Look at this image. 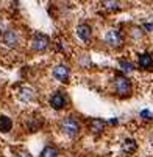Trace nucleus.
Masks as SVG:
<instances>
[{
  "instance_id": "1",
  "label": "nucleus",
  "mask_w": 153,
  "mask_h": 157,
  "mask_svg": "<svg viewBox=\"0 0 153 157\" xmlns=\"http://www.w3.org/2000/svg\"><path fill=\"white\" fill-rule=\"evenodd\" d=\"M59 129H61V132L64 134V136L74 139V137H77L78 134H80L81 126H80V123H78V120L75 117L69 115V117H64L59 121Z\"/></svg>"
},
{
  "instance_id": "2",
  "label": "nucleus",
  "mask_w": 153,
  "mask_h": 157,
  "mask_svg": "<svg viewBox=\"0 0 153 157\" xmlns=\"http://www.w3.org/2000/svg\"><path fill=\"white\" fill-rule=\"evenodd\" d=\"M113 90L119 95V97H130L131 95V81L125 76V75H117L113 78Z\"/></svg>"
},
{
  "instance_id": "3",
  "label": "nucleus",
  "mask_w": 153,
  "mask_h": 157,
  "mask_svg": "<svg viewBox=\"0 0 153 157\" xmlns=\"http://www.w3.org/2000/svg\"><path fill=\"white\" fill-rule=\"evenodd\" d=\"M49 45H50L49 36L42 34V33H34L33 34V37H31V50L33 52H38V53L46 52L49 48Z\"/></svg>"
},
{
  "instance_id": "4",
  "label": "nucleus",
  "mask_w": 153,
  "mask_h": 157,
  "mask_svg": "<svg viewBox=\"0 0 153 157\" xmlns=\"http://www.w3.org/2000/svg\"><path fill=\"white\" fill-rule=\"evenodd\" d=\"M103 40H105L106 45L111 47V48H119L123 44V39H122V34H120L119 30H108Z\"/></svg>"
},
{
  "instance_id": "5",
  "label": "nucleus",
  "mask_w": 153,
  "mask_h": 157,
  "mask_svg": "<svg viewBox=\"0 0 153 157\" xmlns=\"http://www.w3.org/2000/svg\"><path fill=\"white\" fill-rule=\"evenodd\" d=\"M49 104H50L52 109H55V110H61V109H64L66 106H67V97H66L62 92L56 90L55 94L50 95V98H49Z\"/></svg>"
},
{
  "instance_id": "6",
  "label": "nucleus",
  "mask_w": 153,
  "mask_h": 157,
  "mask_svg": "<svg viewBox=\"0 0 153 157\" xmlns=\"http://www.w3.org/2000/svg\"><path fill=\"white\" fill-rule=\"evenodd\" d=\"M52 75H53V78H55L56 81H59V82H66V81L69 79L70 72H69V67H67V65H64V64H58V65H55V67H53Z\"/></svg>"
},
{
  "instance_id": "7",
  "label": "nucleus",
  "mask_w": 153,
  "mask_h": 157,
  "mask_svg": "<svg viewBox=\"0 0 153 157\" xmlns=\"http://www.w3.org/2000/svg\"><path fill=\"white\" fill-rule=\"evenodd\" d=\"M2 42H3V45L8 47V48H16L19 45V34L14 30H6L2 34Z\"/></svg>"
},
{
  "instance_id": "8",
  "label": "nucleus",
  "mask_w": 153,
  "mask_h": 157,
  "mask_svg": "<svg viewBox=\"0 0 153 157\" xmlns=\"http://www.w3.org/2000/svg\"><path fill=\"white\" fill-rule=\"evenodd\" d=\"M75 33H77L78 39H81L83 42H89L92 37V28L87 24H78L75 28Z\"/></svg>"
},
{
  "instance_id": "9",
  "label": "nucleus",
  "mask_w": 153,
  "mask_h": 157,
  "mask_svg": "<svg viewBox=\"0 0 153 157\" xmlns=\"http://www.w3.org/2000/svg\"><path fill=\"white\" fill-rule=\"evenodd\" d=\"M138 67L142 70H151L153 69V58L150 53H141L138 55Z\"/></svg>"
},
{
  "instance_id": "10",
  "label": "nucleus",
  "mask_w": 153,
  "mask_h": 157,
  "mask_svg": "<svg viewBox=\"0 0 153 157\" xmlns=\"http://www.w3.org/2000/svg\"><path fill=\"white\" fill-rule=\"evenodd\" d=\"M17 98L22 101V103H30V101H33V98H34V90L31 87H28V86H24L20 89V90L17 92Z\"/></svg>"
},
{
  "instance_id": "11",
  "label": "nucleus",
  "mask_w": 153,
  "mask_h": 157,
  "mask_svg": "<svg viewBox=\"0 0 153 157\" xmlns=\"http://www.w3.org/2000/svg\"><path fill=\"white\" fill-rule=\"evenodd\" d=\"M89 129L94 132V134H100L103 132L105 129V121L102 118H91L89 120Z\"/></svg>"
},
{
  "instance_id": "12",
  "label": "nucleus",
  "mask_w": 153,
  "mask_h": 157,
  "mask_svg": "<svg viewBox=\"0 0 153 157\" xmlns=\"http://www.w3.org/2000/svg\"><path fill=\"white\" fill-rule=\"evenodd\" d=\"M13 129V121L10 117L6 115H0V132L2 134H8Z\"/></svg>"
},
{
  "instance_id": "13",
  "label": "nucleus",
  "mask_w": 153,
  "mask_h": 157,
  "mask_svg": "<svg viewBox=\"0 0 153 157\" xmlns=\"http://www.w3.org/2000/svg\"><path fill=\"white\" fill-rule=\"evenodd\" d=\"M119 67H120V70L125 75H130V73L135 72V65L131 64L130 61H127V59H119Z\"/></svg>"
},
{
  "instance_id": "14",
  "label": "nucleus",
  "mask_w": 153,
  "mask_h": 157,
  "mask_svg": "<svg viewBox=\"0 0 153 157\" xmlns=\"http://www.w3.org/2000/svg\"><path fill=\"white\" fill-rule=\"evenodd\" d=\"M39 157H58V149L55 146H46Z\"/></svg>"
},
{
  "instance_id": "15",
  "label": "nucleus",
  "mask_w": 153,
  "mask_h": 157,
  "mask_svg": "<svg viewBox=\"0 0 153 157\" xmlns=\"http://www.w3.org/2000/svg\"><path fill=\"white\" fill-rule=\"evenodd\" d=\"M135 149H136V142H135V140H131V139L123 140V151H127V152H133Z\"/></svg>"
},
{
  "instance_id": "16",
  "label": "nucleus",
  "mask_w": 153,
  "mask_h": 157,
  "mask_svg": "<svg viewBox=\"0 0 153 157\" xmlns=\"http://www.w3.org/2000/svg\"><path fill=\"white\" fill-rule=\"evenodd\" d=\"M102 6L106 8V10H109V11H113V10H117L119 8V2H103Z\"/></svg>"
},
{
  "instance_id": "17",
  "label": "nucleus",
  "mask_w": 153,
  "mask_h": 157,
  "mask_svg": "<svg viewBox=\"0 0 153 157\" xmlns=\"http://www.w3.org/2000/svg\"><path fill=\"white\" fill-rule=\"evenodd\" d=\"M131 34L135 39H141V28H131Z\"/></svg>"
},
{
  "instance_id": "18",
  "label": "nucleus",
  "mask_w": 153,
  "mask_h": 157,
  "mask_svg": "<svg viewBox=\"0 0 153 157\" xmlns=\"http://www.w3.org/2000/svg\"><path fill=\"white\" fill-rule=\"evenodd\" d=\"M142 28H144L145 31H153V24H151V22H144Z\"/></svg>"
},
{
  "instance_id": "19",
  "label": "nucleus",
  "mask_w": 153,
  "mask_h": 157,
  "mask_svg": "<svg viewBox=\"0 0 153 157\" xmlns=\"http://www.w3.org/2000/svg\"><path fill=\"white\" fill-rule=\"evenodd\" d=\"M141 117L145 118V120H150L153 115H151V112H148V110H142V112H141Z\"/></svg>"
},
{
  "instance_id": "20",
  "label": "nucleus",
  "mask_w": 153,
  "mask_h": 157,
  "mask_svg": "<svg viewBox=\"0 0 153 157\" xmlns=\"http://www.w3.org/2000/svg\"><path fill=\"white\" fill-rule=\"evenodd\" d=\"M14 157H30V154H28V151H20V152H16Z\"/></svg>"
},
{
  "instance_id": "21",
  "label": "nucleus",
  "mask_w": 153,
  "mask_h": 157,
  "mask_svg": "<svg viewBox=\"0 0 153 157\" xmlns=\"http://www.w3.org/2000/svg\"><path fill=\"white\" fill-rule=\"evenodd\" d=\"M5 31H6V28H5V25H3V22L0 20V34H3Z\"/></svg>"
}]
</instances>
